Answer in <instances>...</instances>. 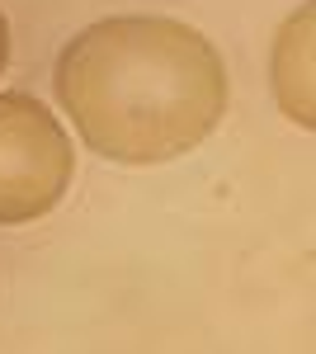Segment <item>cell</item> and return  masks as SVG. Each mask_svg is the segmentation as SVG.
Here are the masks:
<instances>
[{
    "label": "cell",
    "mask_w": 316,
    "mask_h": 354,
    "mask_svg": "<svg viewBox=\"0 0 316 354\" xmlns=\"http://www.w3.org/2000/svg\"><path fill=\"white\" fill-rule=\"evenodd\" d=\"M57 104L80 142L113 165H165L203 147L227 113V62L185 19L118 15L66 38Z\"/></svg>",
    "instance_id": "cell-1"
},
{
    "label": "cell",
    "mask_w": 316,
    "mask_h": 354,
    "mask_svg": "<svg viewBox=\"0 0 316 354\" xmlns=\"http://www.w3.org/2000/svg\"><path fill=\"white\" fill-rule=\"evenodd\" d=\"M76 180V151L43 100L0 90V227L48 218Z\"/></svg>",
    "instance_id": "cell-2"
},
{
    "label": "cell",
    "mask_w": 316,
    "mask_h": 354,
    "mask_svg": "<svg viewBox=\"0 0 316 354\" xmlns=\"http://www.w3.org/2000/svg\"><path fill=\"white\" fill-rule=\"evenodd\" d=\"M316 10L302 5L297 15L284 19L274 53H269V81H274V100L288 113L297 128H316V95H312V76H316Z\"/></svg>",
    "instance_id": "cell-3"
},
{
    "label": "cell",
    "mask_w": 316,
    "mask_h": 354,
    "mask_svg": "<svg viewBox=\"0 0 316 354\" xmlns=\"http://www.w3.org/2000/svg\"><path fill=\"white\" fill-rule=\"evenodd\" d=\"M5 62H10V19L0 10V71H5Z\"/></svg>",
    "instance_id": "cell-4"
}]
</instances>
